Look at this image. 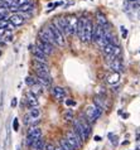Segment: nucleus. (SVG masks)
I'll list each match as a JSON object with an SVG mask.
<instances>
[{
  "mask_svg": "<svg viewBox=\"0 0 140 150\" xmlns=\"http://www.w3.org/2000/svg\"><path fill=\"white\" fill-rule=\"evenodd\" d=\"M102 111L101 109H98L97 106L95 105H90L87 109H86V114H85V117L87 119V121L90 124H92L95 121H97L98 119H100V116L102 115Z\"/></svg>",
  "mask_w": 140,
  "mask_h": 150,
  "instance_id": "f257e3e1",
  "label": "nucleus"
},
{
  "mask_svg": "<svg viewBox=\"0 0 140 150\" xmlns=\"http://www.w3.org/2000/svg\"><path fill=\"white\" fill-rule=\"evenodd\" d=\"M64 139L67 140V143L71 145L73 150H80L82 148V141H81V139L78 137V135L73 130L67 131V134H66Z\"/></svg>",
  "mask_w": 140,
  "mask_h": 150,
  "instance_id": "f03ea898",
  "label": "nucleus"
},
{
  "mask_svg": "<svg viewBox=\"0 0 140 150\" xmlns=\"http://www.w3.org/2000/svg\"><path fill=\"white\" fill-rule=\"evenodd\" d=\"M48 28H49V30H51V33H52L53 38H54L56 44H57V45H59V47H63V45L66 44V39H64L66 37H64L62 33H61L54 25H53V24H49Z\"/></svg>",
  "mask_w": 140,
  "mask_h": 150,
  "instance_id": "7ed1b4c3",
  "label": "nucleus"
},
{
  "mask_svg": "<svg viewBox=\"0 0 140 150\" xmlns=\"http://www.w3.org/2000/svg\"><path fill=\"white\" fill-rule=\"evenodd\" d=\"M39 137H42V130H40L39 127H32L30 130L28 131L25 144L28 145V146H32V144L34 143L35 140H38Z\"/></svg>",
  "mask_w": 140,
  "mask_h": 150,
  "instance_id": "20e7f679",
  "label": "nucleus"
},
{
  "mask_svg": "<svg viewBox=\"0 0 140 150\" xmlns=\"http://www.w3.org/2000/svg\"><path fill=\"white\" fill-rule=\"evenodd\" d=\"M53 25H54L58 30L62 33V34L66 37V35H69V32H68V27H67V22L63 16H59V18H56L53 20Z\"/></svg>",
  "mask_w": 140,
  "mask_h": 150,
  "instance_id": "39448f33",
  "label": "nucleus"
},
{
  "mask_svg": "<svg viewBox=\"0 0 140 150\" xmlns=\"http://www.w3.org/2000/svg\"><path fill=\"white\" fill-rule=\"evenodd\" d=\"M38 35H39V40L46 42V43L51 44V45H54V44H56L54 38H53V35H52V33H51V30H49L48 27L44 28V29H42V30H39Z\"/></svg>",
  "mask_w": 140,
  "mask_h": 150,
  "instance_id": "423d86ee",
  "label": "nucleus"
},
{
  "mask_svg": "<svg viewBox=\"0 0 140 150\" xmlns=\"http://www.w3.org/2000/svg\"><path fill=\"white\" fill-rule=\"evenodd\" d=\"M73 131L76 132V134L78 135V137L81 139V141L83 143V141H86L88 139V135H87V132L85 131V129H83V126L80 124V121L78 120H75L73 121Z\"/></svg>",
  "mask_w": 140,
  "mask_h": 150,
  "instance_id": "0eeeda50",
  "label": "nucleus"
},
{
  "mask_svg": "<svg viewBox=\"0 0 140 150\" xmlns=\"http://www.w3.org/2000/svg\"><path fill=\"white\" fill-rule=\"evenodd\" d=\"M66 22H67V27H68V32H69V35L72 34H76V30H77V24H78V19L76 15H68L66 16Z\"/></svg>",
  "mask_w": 140,
  "mask_h": 150,
  "instance_id": "6e6552de",
  "label": "nucleus"
},
{
  "mask_svg": "<svg viewBox=\"0 0 140 150\" xmlns=\"http://www.w3.org/2000/svg\"><path fill=\"white\" fill-rule=\"evenodd\" d=\"M8 20H9V23H11L14 27H20V25H23V24H24V22H25V19H24V15L18 14V13L9 15Z\"/></svg>",
  "mask_w": 140,
  "mask_h": 150,
  "instance_id": "1a4fd4ad",
  "label": "nucleus"
},
{
  "mask_svg": "<svg viewBox=\"0 0 140 150\" xmlns=\"http://www.w3.org/2000/svg\"><path fill=\"white\" fill-rule=\"evenodd\" d=\"M37 47H38L40 51H42L44 54H46L47 57L48 56H51L52 53H53V45H51V44H48V43H46V42H42V40H37Z\"/></svg>",
  "mask_w": 140,
  "mask_h": 150,
  "instance_id": "9d476101",
  "label": "nucleus"
},
{
  "mask_svg": "<svg viewBox=\"0 0 140 150\" xmlns=\"http://www.w3.org/2000/svg\"><path fill=\"white\" fill-rule=\"evenodd\" d=\"M105 34V30H104V27H101V25H96V28H93V30H92V39L95 43H98L101 39H102V37H104Z\"/></svg>",
  "mask_w": 140,
  "mask_h": 150,
  "instance_id": "9b49d317",
  "label": "nucleus"
},
{
  "mask_svg": "<svg viewBox=\"0 0 140 150\" xmlns=\"http://www.w3.org/2000/svg\"><path fill=\"white\" fill-rule=\"evenodd\" d=\"M52 95H53V97H54L57 101H63V100L66 98V90L62 88V87H59V86H56V87H53L52 88Z\"/></svg>",
  "mask_w": 140,
  "mask_h": 150,
  "instance_id": "f8f14e48",
  "label": "nucleus"
},
{
  "mask_svg": "<svg viewBox=\"0 0 140 150\" xmlns=\"http://www.w3.org/2000/svg\"><path fill=\"white\" fill-rule=\"evenodd\" d=\"M86 20L87 19H78V24H77V30H76V34L78 35L82 42H85V27H86Z\"/></svg>",
  "mask_w": 140,
  "mask_h": 150,
  "instance_id": "ddd939ff",
  "label": "nucleus"
},
{
  "mask_svg": "<svg viewBox=\"0 0 140 150\" xmlns=\"http://www.w3.org/2000/svg\"><path fill=\"white\" fill-rule=\"evenodd\" d=\"M25 102H27V105L30 107H38L39 106V102H38V100H37V96L35 95H33L30 91H28L27 95H25Z\"/></svg>",
  "mask_w": 140,
  "mask_h": 150,
  "instance_id": "4468645a",
  "label": "nucleus"
},
{
  "mask_svg": "<svg viewBox=\"0 0 140 150\" xmlns=\"http://www.w3.org/2000/svg\"><path fill=\"white\" fill-rule=\"evenodd\" d=\"M92 30L93 25L91 20H86V27H85V42H91L92 39Z\"/></svg>",
  "mask_w": 140,
  "mask_h": 150,
  "instance_id": "2eb2a0df",
  "label": "nucleus"
},
{
  "mask_svg": "<svg viewBox=\"0 0 140 150\" xmlns=\"http://www.w3.org/2000/svg\"><path fill=\"white\" fill-rule=\"evenodd\" d=\"M109 66H110V68L112 69V72H119V73H120V71H122V68H124L122 67V62L120 59V57L109 62Z\"/></svg>",
  "mask_w": 140,
  "mask_h": 150,
  "instance_id": "dca6fc26",
  "label": "nucleus"
},
{
  "mask_svg": "<svg viewBox=\"0 0 140 150\" xmlns=\"http://www.w3.org/2000/svg\"><path fill=\"white\" fill-rule=\"evenodd\" d=\"M120 54H121V48L119 47V45H114L112 52H111L109 56H106V58H107L109 62H111V61H114V59H116V58L120 57Z\"/></svg>",
  "mask_w": 140,
  "mask_h": 150,
  "instance_id": "f3484780",
  "label": "nucleus"
},
{
  "mask_svg": "<svg viewBox=\"0 0 140 150\" xmlns=\"http://www.w3.org/2000/svg\"><path fill=\"white\" fill-rule=\"evenodd\" d=\"M33 66H34L35 71H43V72H48L49 73V66H48V63H43V62H38V61H33Z\"/></svg>",
  "mask_w": 140,
  "mask_h": 150,
  "instance_id": "a211bd4d",
  "label": "nucleus"
},
{
  "mask_svg": "<svg viewBox=\"0 0 140 150\" xmlns=\"http://www.w3.org/2000/svg\"><path fill=\"white\" fill-rule=\"evenodd\" d=\"M106 81H107L109 85H116V83H119V81H120V73L119 72H112L110 76H107Z\"/></svg>",
  "mask_w": 140,
  "mask_h": 150,
  "instance_id": "6ab92c4d",
  "label": "nucleus"
},
{
  "mask_svg": "<svg viewBox=\"0 0 140 150\" xmlns=\"http://www.w3.org/2000/svg\"><path fill=\"white\" fill-rule=\"evenodd\" d=\"M44 146H46V143H44L43 137H39L38 140H35L34 143L32 144V148L34 150H44Z\"/></svg>",
  "mask_w": 140,
  "mask_h": 150,
  "instance_id": "aec40b11",
  "label": "nucleus"
},
{
  "mask_svg": "<svg viewBox=\"0 0 140 150\" xmlns=\"http://www.w3.org/2000/svg\"><path fill=\"white\" fill-rule=\"evenodd\" d=\"M30 92L33 93V95H35V96H38V95H42L43 92H44V90H43V87L39 85L38 82L35 83V85H33L32 87H30Z\"/></svg>",
  "mask_w": 140,
  "mask_h": 150,
  "instance_id": "412c9836",
  "label": "nucleus"
},
{
  "mask_svg": "<svg viewBox=\"0 0 140 150\" xmlns=\"http://www.w3.org/2000/svg\"><path fill=\"white\" fill-rule=\"evenodd\" d=\"M29 116L32 120H38L39 116H40V110L39 107H32L30 111H29Z\"/></svg>",
  "mask_w": 140,
  "mask_h": 150,
  "instance_id": "4be33fe9",
  "label": "nucleus"
},
{
  "mask_svg": "<svg viewBox=\"0 0 140 150\" xmlns=\"http://www.w3.org/2000/svg\"><path fill=\"white\" fill-rule=\"evenodd\" d=\"M34 9V5H33L32 3H25L23 4V5H20L18 8V11H23V13H27V11H30Z\"/></svg>",
  "mask_w": 140,
  "mask_h": 150,
  "instance_id": "5701e85b",
  "label": "nucleus"
},
{
  "mask_svg": "<svg viewBox=\"0 0 140 150\" xmlns=\"http://www.w3.org/2000/svg\"><path fill=\"white\" fill-rule=\"evenodd\" d=\"M1 38H3L4 43H11V42L14 40V35H13L11 32H5V34H4Z\"/></svg>",
  "mask_w": 140,
  "mask_h": 150,
  "instance_id": "b1692460",
  "label": "nucleus"
},
{
  "mask_svg": "<svg viewBox=\"0 0 140 150\" xmlns=\"http://www.w3.org/2000/svg\"><path fill=\"white\" fill-rule=\"evenodd\" d=\"M97 23L101 27H106L107 25V20H106L105 15H102V13H97Z\"/></svg>",
  "mask_w": 140,
  "mask_h": 150,
  "instance_id": "393cba45",
  "label": "nucleus"
},
{
  "mask_svg": "<svg viewBox=\"0 0 140 150\" xmlns=\"http://www.w3.org/2000/svg\"><path fill=\"white\" fill-rule=\"evenodd\" d=\"M63 116H64V120L67 122H73L75 120H73V111L72 110H67L63 114Z\"/></svg>",
  "mask_w": 140,
  "mask_h": 150,
  "instance_id": "a878e982",
  "label": "nucleus"
},
{
  "mask_svg": "<svg viewBox=\"0 0 140 150\" xmlns=\"http://www.w3.org/2000/svg\"><path fill=\"white\" fill-rule=\"evenodd\" d=\"M59 146L62 148L63 150H73V149H72V146L67 143V140H66L64 137H63V139H61V140H59Z\"/></svg>",
  "mask_w": 140,
  "mask_h": 150,
  "instance_id": "bb28decb",
  "label": "nucleus"
},
{
  "mask_svg": "<svg viewBox=\"0 0 140 150\" xmlns=\"http://www.w3.org/2000/svg\"><path fill=\"white\" fill-rule=\"evenodd\" d=\"M114 45L115 44H112V43H109L107 45H105L104 48H102V52H104V54L105 56H109L111 52H112V49H114Z\"/></svg>",
  "mask_w": 140,
  "mask_h": 150,
  "instance_id": "cd10ccee",
  "label": "nucleus"
},
{
  "mask_svg": "<svg viewBox=\"0 0 140 150\" xmlns=\"http://www.w3.org/2000/svg\"><path fill=\"white\" fill-rule=\"evenodd\" d=\"M25 83L29 87H32L33 85H35L37 83V80H35V77H32V76H28L27 78H25Z\"/></svg>",
  "mask_w": 140,
  "mask_h": 150,
  "instance_id": "c85d7f7f",
  "label": "nucleus"
},
{
  "mask_svg": "<svg viewBox=\"0 0 140 150\" xmlns=\"http://www.w3.org/2000/svg\"><path fill=\"white\" fill-rule=\"evenodd\" d=\"M130 10H131V3H130V1H127V0H126V1L124 3V11H125V13L129 14V13H130Z\"/></svg>",
  "mask_w": 140,
  "mask_h": 150,
  "instance_id": "c756f323",
  "label": "nucleus"
},
{
  "mask_svg": "<svg viewBox=\"0 0 140 150\" xmlns=\"http://www.w3.org/2000/svg\"><path fill=\"white\" fill-rule=\"evenodd\" d=\"M109 137H110L111 144L117 145V136H116V135H114V134H109Z\"/></svg>",
  "mask_w": 140,
  "mask_h": 150,
  "instance_id": "7c9ffc66",
  "label": "nucleus"
},
{
  "mask_svg": "<svg viewBox=\"0 0 140 150\" xmlns=\"http://www.w3.org/2000/svg\"><path fill=\"white\" fill-rule=\"evenodd\" d=\"M13 129H14V131L19 130V121H18V119H16V117L13 120Z\"/></svg>",
  "mask_w": 140,
  "mask_h": 150,
  "instance_id": "2f4dec72",
  "label": "nucleus"
},
{
  "mask_svg": "<svg viewBox=\"0 0 140 150\" xmlns=\"http://www.w3.org/2000/svg\"><path fill=\"white\" fill-rule=\"evenodd\" d=\"M66 105H67V106H75L76 105V101H73V100L68 98V100H66Z\"/></svg>",
  "mask_w": 140,
  "mask_h": 150,
  "instance_id": "473e14b6",
  "label": "nucleus"
},
{
  "mask_svg": "<svg viewBox=\"0 0 140 150\" xmlns=\"http://www.w3.org/2000/svg\"><path fill=\"white\" fill-rule=\"evenodd\" d=\"M120 29H121V35H122V38H126V35H127L126 28H125V27H120Z\"/></svg>",
  "mask_w": 140,
  "mask_h": 150,
  "instance_id": "72a5a7b5",
  "label": "nucleus"
},
{
  "mask_svg": "<svg viewBox=\"0 0 140 150\" xmlns=\"http://www.w3.org/2000/svg\"><path fill=\"white\" fill-rule=\"evenodd\" d=\"M140 8V3H138V1H134L133 4H131V9H139Z\"/></svg>",
  "mask_w": 140,
  "mask_h": 150,
  "instance_id": "f704fd0d",
  "label": "nucleus"
},
{
  "mask_svg": "<svg viewBox=\"0 0 140 150\" xmlns=\"http://www.w3.org/2000/svg\"><path fill=\"white\" fill-rule=\"evenodd\" d=\"M44 150H54V146H53V144H46Z\"/></svg>",
  "mask_w": 140,
  "mask_h": 150,
  "instance_id": "c9c22d12",
  "label": "nucleus"
},
{
  "mask_svg": "<svg viewBox=\"0 0 140 150\" xmlns=\"http://www.w3.org/2000/svg\"><path fill=\"white\" fill-rule=\"evenodd\" d=\"M16 106V98H13L11 100V107H15Z\"/></svg>",
  "mask_w": 140,
  "mask_h": 150,
  "instance_id": "e433bc0d",
  "label": "nucleus"
},
{
  "mask_svg": "<svg viewBox=\"0 0 140 150\" xmlns=\"http://www.w3.org/2000/svg\"><path fill=\"white\" fill-rule=\"evenodd\" d=\"M5 32H6V30H5V29H3V28H0V37H3L4 34H5Z\"/></svg>",
  "mask_w": 140,
  "mask_h": 150,
  "instance_id": "4c0bfd02",
  "label": "nucleus"
},
{
  "mask_svg": "<svg viewBox=\"0 0 140 150\" xmlns=\"http://www.w3.org/2000/svg\"><path fill=\"white\" fill-rule=\"evenodd\" d=\"M93 139H95V141H100V140H101V137H100V136H95Z\"/></svg>",
  "mask_w": 140,
  "mask_h": 150,
  "instance_id": "58836bf2",
  "label": "nucleus"
},
{
  "mask_svg": "<svg viewBox=\"0 0 140 150\" xmlns=\"http://www.w3.org/2000/svg\"><path fill=\"white\" fill-rule=\"evenodd\" d=\"M136 140H140V130H138V136H136Z\"/></svg>",
  "mask_w": 140,
  "mask_h": 150,
  "instance_id": "ea45409f",
  "label": "nucleus"
},
{
  "mask_svg": "<svg viewBox=\"0 0 140 150\" xmlns=\"http://www.w3.org/2000/svg\"><path fill=\"white\" fill-rule=\"evenodd\" d=\"M54 150H63V149H62V148H61V146H57V148L54 146Z\"/></svg>",
  "mask_w": 140,
  "mask_h": 150,
  "instance_id": "a19ab883",
  "label": "nucleus"
},
{
  "mask_svg": "<svg viewBox=\"0 0 140 150\" xmlns=\"http://www.w3.org/2000/svg\"><path fill=\"white\" fill-rule=\"evenodd\" d=\"M127 1H130V3H134V1H138V0H127Z\"/></svg>",
  "mask_w": 140,
  "mask_h": 150,
  "instance_id": "79ce46f5",
  "label": "nucleus"
},
{
  "mask_svg": "<svg viewBox=\"0 0 140 150\" xmlns=\"http://www.w3.org/2000/svg\"><path fill=\"white\" fill-rule=\"evenodd\" d=\"M1 43H4V42H3V38L0 37V44H1Z\"/></svg>",
  "mask_w": 140,
  "mask_h": 150,
  "instance_id": "37998d69",
  "label": "nucleus"
},
{
  "mask_svg": "<svg viewBox=\"0 0 140 150\" xmlns=\"http://www.w3.org/2000/svg\"><path fill=\"white\" fill-rule=\"evenodd\" d=\"M139 18H140V10H139Z\"/></svg>",
  "mask_w": 140,
  "mask_h": 150,
  "instance_id": "c03bdc74",
  "label": "nucleus"
},
{
  "mask_svg": "<svg viewBox=\"0 0 140 150\" xmlns=\"http://www.w3.org/2000/svg\"><path fill=\"white\" fill-rule=\"evenodd\" d=\"M0 56H1V51H0Z\"/></svg>",
  "mask_w": 140,
  "mask_h": 150,
  "instance_id": "a18cd8bd",
  "label": "nucleus"
}]
</instances>
